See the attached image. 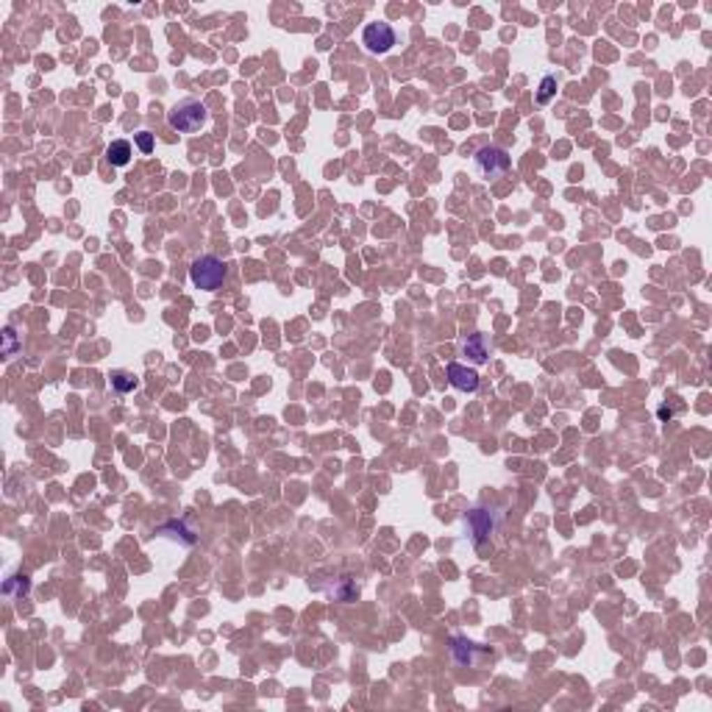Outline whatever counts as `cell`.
<instances>
[{
    "label": "cell",
    "mask_w": 712,
    "mask_h": 712,
    "mask_svg": "<svg viewBox=\"0 0 712 712\" xmlns=\"http://www.w3.org/2000/svg\"><path fill=\"white\" fill-rule=\"evenodd\" d=\"M167 123H170V128L179 131V134H195V131L206 128V123H209V109H206L201 100L187 98V100L176 103V106L167 112Z\"/></svg>",
    "instance_id": "obj_1"
},
{
    "label": "cell",
    "mask_w": 712,
    "mask_h": 712,
    "mask_svg": "<svg viewBox=\"0 0 712 712\" xmlns=\"http://www.w3.org/2000/svg\"><path fill=\"white\" fill-rule=\"evenodd\" d=\"M226 275H229V264L215 253H204L190 264V281L198 289H206V292L220 289Z\"/></svg>",
    "instance_id": "obj_2"
},
{
    "label": "cell",
    "mask_w": 712,
    "mask_h": 712,
    "mask_svg": "<svg viewBox=\"0 0 712 712\" xmlns=\"http://www.w3.org/2000/svg\"><path fill=\"white\" fill-rule=\"evenodd\" d=\"M474 167H476V173H478L481 179L492 181V179H501L503 173H509V167H512V159H509V153H506L503 148L487 145V148L476 151Z\"/></svg>",
    "instance_id": "obj_3"
},
{
    "label": "cell",
    "mask_w": 712,
    "mask_h": 712,
    "mask_svg": "<svg viewBox=\"0 0 712 712\" xmlns=\"http://www.w3.org/2000/svg\"><path fill=\"white\" fill-rule=\"evenodd\" d=\"M395 42H398V36H395V28H393L390 22H370V25H365V31H362V45H365L368 53H373V56L390 53V50L395 47Z\"/></svg>",
    "instance_id": "obj_4"
},
{
    "label": "cell",
    "mask_w": 712,
    "mask_h": 712,
    "mask_svg": "<svg viewBox=\"0 0 712 712\" xmlns=\"http://www.w3.org/2000/svg\"><path fill=\"white\" fill-rule=\"evenodd\" d=\"M446 373H448V381H451L454 390H460V393H476V390H478V373H476L474 368H465V365L451 362V365L446 368Z\"/></svg>",
    "instance_id": "obj_5"
},
{
    "label": "cell",
    "mask_w": 712,
    "mask_h": 712,
    "mask_svg": "<svg viewBox=\"0 0 712 712\" xmlns=\"http://www.w3.org/2000/svg\"><path fill=\"white\" fill-rule=\"evenodd\" d=\"M465 523H468V529H471V534H474V543L476 545H481L490 534H492V512H487V509H471L468 515H465Z\"/></svg>",
    "instance_id": "obj_6"
},
{
    "label": "cell",
    "mask_w": 712,
    "mask_h": 712,
    "mask_svg": "<svg viewBox=\"0 0 712 712\" xmlns=\"http://www.w3.org/2000/svg\"><path fill=\"white\" fill-rule=\"evenodd\" d=\"M462 354L476 362V365H481V362H487V356H490V348H487V337L484 334H471L465 342H462Z\"/></svg>",
    "instance_id": "obj_7"
},
{
    "label": "cell",
    "mask_w": 712,
    "mask_h": 712,
    "mask_svg": "<svg viewBox=\"0 0 712 712\" xmlns=\"http://www.w3.org/2000/svg\"><path fill=\"white\" fill-rule=\"evenodd\" d=\"M451 654H454L460 668H471L476 662V646L471 640H465V637H454L451 640Z\"/></svg>",
    "instance_id": "obj_8"
},
{
    "label": "cell",
    "mask_w": 712,
    "mask_h": 712,
    "mask_svg": "<svg viewBox=\"0 0 712 712\" xmlns=\"http://www.w3.org/2000/svg\"><path fill=\"white\" fill-rule=\"evenodd\" d=\"M131 142L128 139H114L109 148H106V159H109V165H114V167H126L128 162H131Z\"/></svg>",
    "instance_id": "obj_9"
},
{
    "label": "cell",
    "mask_w": 712,
    "mask_h": 712,
    "mask_svg": "<svg viewBox=\"0 0 712 712\" xmlns=\"http://www.w3.org/2000/svg\"><path fill=\"white\" fill-rule=\"evenodd\" d=\"M28 590H31V579L22 573V576H11V579H6V584H3V593L8 596V598H22V596H28Z\"/></svg>",
    "instance_id": "obj_10"
},
{
    "label": "cell",
    "mask_w": 712,
    "mask_h": 712,
    "mask_svg": "<svg viewBox=\"0 0 712 712\" xmlns=\"http://www.w3.org/2000/svg\"><path fill=\"white\" fill-rule=\"evenodd\" d=\"M556 95V78L554 75H545L543 81H540V92H537V103L540 106H548L551 103V98Z\"/></svg>",
    "instance_id": "obj_11"
},
{
    "label": "cell",
    "mask_w": 712,
    "mask_h": 712,
    "mask_svg": "<svg viewBox=\"0 0 712 712\" xmlns=\"http://www.w3.org/2000/svg\"><path fill=\"white\" fill-rule=\"evenodd\" d=\"M112 387L117 393H131V390H137V379L128 376V373H114L112 376Z\"/></svg>",
    "instance_id": "obj_12"
},
{
    "label": "cell",
    "mask_w": 712,
    "mask_h": 712,
    "mask_svg": "<svg viewBox=\"0 0 712 712\" xmlns=\"http://www.w3.org/2000/svg\"><path fill=\"white\" fill-rule=\"evenodd\" d=\"M17 348H20L17 331H14V328H6V331H3V356H14Z\"/></svg>",
    "instance_id": "obj_13"
},
{
    "label": "cell",
    "mask_w": 712,
    "mask_h": 712,
    "mask_svg": "<svg viewBox=\"0 0 712 712\" xmlns=\"http://www.w3.org/2000/svg\"><path fill=\"white\" fill-rule=\"evenodd\" d=\"M134 139H137V148H139L142 153H151V151H153V134H151V131H139V134H134Z\"/></svg>",
    "instance_id": "obj_14"
},
{
    "label": "cell",
    "mask_w": 712,
    "mask_h": 712,
    "mask_svg": "<svg viewBox=\"0 0 712 712\" xmlns=\"http://www.w3.org/2000/svg\"><path fill=\"white\" fill-rule=\"evenodd\" d=\"M671 415H674V412H671L668 407H660V418H662V421H665V418H671Z\"/></svg>",
    "instance_id": "obj_15"
}]
</instances>
